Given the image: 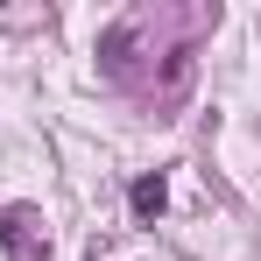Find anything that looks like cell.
Segmentation results:
<instances>
[{
	"instance_id": "6da1fadb",
	"label": "cell",
	"mask_w": 261,
	"mask_h": 261,
	"mask_svg": "<svg viewBox=\"0 0 261 261\" xmlns=\"http://www.w3.org/2000/svg\"><path fill=\"white\" fill-rule=\"evenodd\" d=\"M127 205H134V219H155L163 205H170V191H163V176H141V184L127 191Z\"/></svg>"
}]
</instances>
